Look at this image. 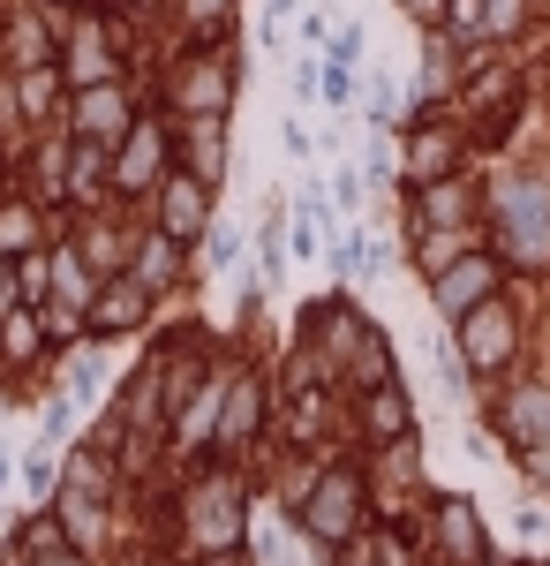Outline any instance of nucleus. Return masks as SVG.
Masks as SVG:
<instances>
[{"label": "nucleus", "mask_w": 550, "mask_h": 566, "mask_svg": "<svg viewBox=\"0 0 550 566\" xmlns=\"http://www.w3.org/2000/svg\"><path fill=\"white\" fill-rule=\"evenodd\" d=\"M0 476H8V461H0Z\"/></svg>", "instance_id": "f257e3e1"}]
</instances>
